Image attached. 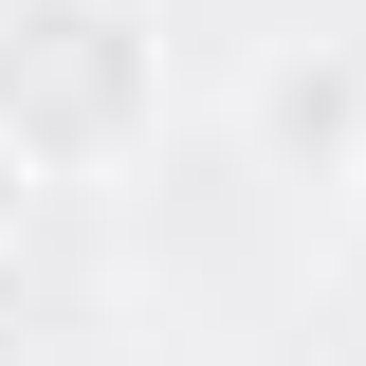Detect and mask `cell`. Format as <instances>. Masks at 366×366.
I'll list each match as a JSON object with an SVG mask.
<instances>
[{"mask_svg":"<svg viewBox=\"0 0 366 366\" xmlns=\"http://www.w3.org/2000/svg\"><path fill=\"white\" fill-rule=\"evenodd\" d=\"M0 129L37 183H92L129 165L165 129V37H147V0H19L0 19Z\"/></svg>","mask_w":366,"mask_h":366,"instance_id":"cell-1","label":"cell"},{"mask_svg":"<svg viewBox=\"0 0 366 366\" xmlns=\"http://www.w3.org/2000/svg\"><path fill=\"white\" fill-rule=\"evenodd\" d=\"M19 202H37V165H19V129H0V257H19Z\"/></svg>","mask_w":366,"mask_h":366,"instance_id":"cell-2","label":"cell"},{"mask_svg":"<svg viewBox=\"0 0 366 366\" xmlns=\"http://www.w3.org/2000/svg\"><path fill=\"white\" fill-rule=\"evenodd\" d=\"M348 183H366V92H348Z\"/></svg>","mask_w":366,"mask_h":366,"instance_id":"cell-3","label":"cell"}]
</instances>
